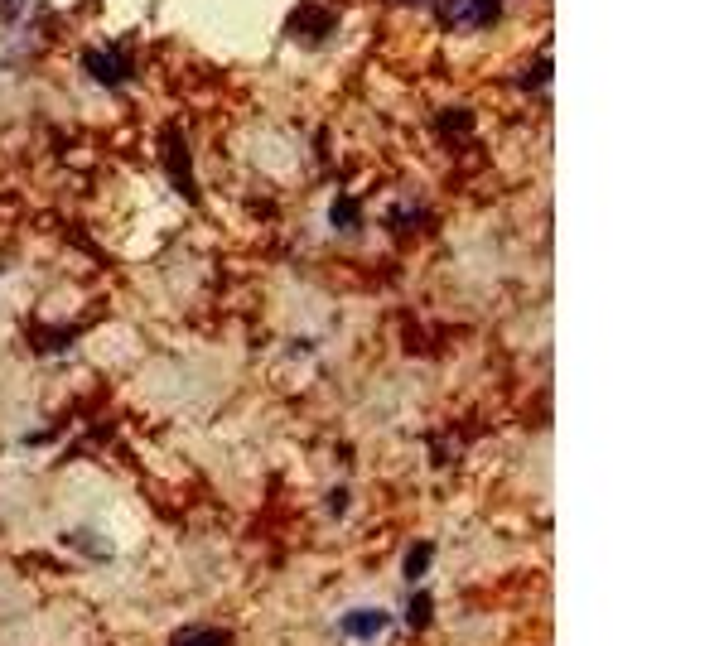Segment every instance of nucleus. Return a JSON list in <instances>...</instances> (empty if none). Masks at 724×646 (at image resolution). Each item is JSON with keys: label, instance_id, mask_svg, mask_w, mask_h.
<instances>
[{"label": "nucleus", "instance_id": "7", "mask_svg": "<svg viewBox=\"0 0 724 646\" xmlns=\"http://www.w3.org/2000/svg\"><path fill=\"white\" fill-rule=\"evenodd\" d=\"M358 217L362 213H358V203H353V198H338V203H334V227H338V232H348Z\"/></svg>", "mask_w": 724, "mask_h": 646}, {"label": "nucleus", "instance_id": "4", "mask_svg": "<svg viewBox=\"0 0 724 646\" xmlns=\"http://www.w3.org/2000/svg\"><path fill=\"white\" fill-rule=\"evenodd\" d=\"M169 646H227V632H218V627H184Z\"/></svg>", "mask_w": 724, "mask_h": 646}, {"label": "nucleus", "instance_id": "6", "mask_svg": "<svg viewBox=\"0 0 724 646\" xmlns=\"http://www.w3.org/2000/svg\"><path fill=\"white\" fill-rule=\"evenodd\" d=\"M430 613H435V598H430V593H416V598H411V613H406V622L420 632V627L430 622Z\"/></svg>", "mask_w": 724, "mask_h": 646}, {"label": "nucleus", "instance_id": "2", "mask_svg": "<svg viewBox=\"0 0 724 646\" xmlns=\"http://www.w3.org/2000/svg\"><path fill=\"white\" fill-rule=\"evenodd\" d=\"M83 68L102 82V87H116V82H126V73H131V58L116 54V49H87Z\"/></svg>", "mask_w": 724, "mask_h": 646}, {"label": "nucleus", "instance_id": "3", "mask_svg": "<svg viewBox=\"0 0 724 646\" xmlns=\"http://www.w3.org/2000/svg\"><path fill=\"white\" fill-rule=\"evenodd\" d=\"M449 15H454L459 25L483 29V25H493V20L502 15V0H454V5H449Z\"/></svg>", "mask_w": 724, "mask_h": 646}, {"label": "nucleus", "instance_id": "1", "mask_svg": "<svg viewBox=\"0 0 724 646\" xmlns=\"http://www.w3.org/2000/svg\"><path fill=\"white\" fill-rule=\"evenodd\" d=\"M387 627H391V618L382 608H353V613L338 618V632H343L348 642H377Z\"/></svg>", "mask_w": 724, "mask_h": 646}, {"label": "nucleus", "instance_id": "5", "mask_svg": "<svg viewBox=\"0 0 724 646\" xmlns=\"http://www.w3.org/2000/svg\"><path fill=\"white\" fill-rule=\"evenodd\" d=\"M430 560H435V545H430V540H420V545H411V555H406V579L416 584L420 574L430 569Z\"/></svg>", "mask_w": 724, "mask_h": 646}]
</instances>
